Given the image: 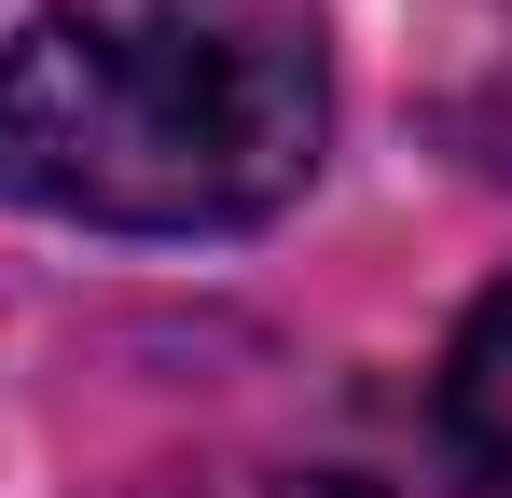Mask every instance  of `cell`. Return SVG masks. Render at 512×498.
<instances>
[{
    "mask_svg": "<svg viewBox=\"0 0 512 498\" xmlns=\"http://www.w3.org/2000/svg\"><path fill=\"white\" fill-rule=\"evenodd\" d=\"M429 443L471 498H512V277L457 319L443 346V388H429Z\"/></svg>",
    "mask_w": 512,
    "mask_h": 498,
    "instance_id": "7a4b0ae2",
    "label": "cell"
},
{
    "mask_svg": "<svg viewBox=\"0 0 512 498\" xmlns=\"http://www.w3.org/2000/svg\"><path fill=\"white\" fill-rule=\"evenodd\" d=\"M333 70L291 0H56L0 42V194L97 236H222L305 194Z\"/></svg>",
    "mask_w": 512,
    "mask_h": 498,
    "instance_id": "6da1fadb",
    "label": "cell"
}]
</instances>
